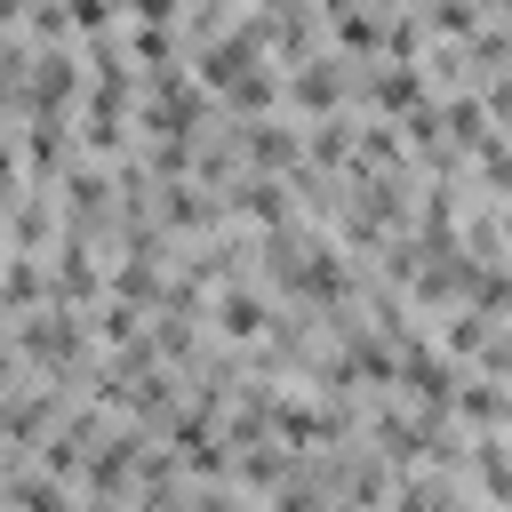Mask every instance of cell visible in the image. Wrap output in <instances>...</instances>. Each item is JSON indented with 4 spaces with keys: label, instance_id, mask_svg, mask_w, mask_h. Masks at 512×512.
Returning <instances> with one entry per match:
<instances>
[{
    "label": "cell",
    "instance_id": "obj_3",
    "mask_svg": "<svg viewBox=\"0 0 512 512\" xmlns=\"http://www.w3.org/2000/svg\"><path fill=\"white\" fill-rule=\"evenodd\" d=\"M368 96H376V112H392V120L408 112V120H416V112H424V72H416V64H384V72L368 80Z\"/></svg>",
    "mask_w": 512,
    "mask_h": 512
},
{
    "label": "cell",
    "instance_id": "obj_4",
    "mask_svg": "<svg viewBox=\"0 0 512 512\" xmlns=\"http://www.w3.org/2000/svg\"><path fill=\"white\" fill-rule=\"evenodd\" d=\"M48 288H56V304H88V296H96V264H88V248H80V240H72V248H56Z\"/></svg>",
    "mask_w": 512,
    "mask_h": 512
},
{
    "label": "cell",
    "instance_id": "obj_5",
    "mask_svg": "<svg viewBox=\"0 0 512 512\" xmlns=\"http://www.w3.org/2000/svg\"><path fill=\"white\" fill-rule=\"evenodd\" d=\"M248 160H256V168H264V176H272V168H288V160H296V136H288V128H272V120H264V128H248Z\"/></svg>",
    "mask_w": 512,
    "mask_h": 512
},
{
    "label": "cell",
    "instance_id": "obj_6",
    "mask_svg": "<svg viewBox=\"0 0 512 512\" xmlns=\"http://www.w3.org/2000/svg\"><path fill=\"white\" fill-rule=\"evenodd\" d=\"M168 48H176V32H168V24H136V32H128V56H136V64H152V72H176V64H168Z\"/></svg>",
    "mask_w": 512,
    "mask_h": 512
},
{
    "label": "cell",
    "instance_id": "obj_12",
    "mask_svg": "<svg viewBox=\"0 0 512 512\" xmlns=\"http://www.w3.org/2000/svg\"><path fill=\"white\" fill-rule=\"evenodd\" d=\"M256 8H296V0H256Z\"/></svg>",
    "mask_w": 512,
    "mask_h": 512
},
{
    "label": "cell",
    "instance_id": "obj_8",
    "mask_svg": "<svg viewBox=\"0 0 512 512\" xmlns=\"http://www.w3.org/2000/svg\"><path fill=\"white\" fill-rule=\"evenodd\" d=\"M384 32H392V24H376L368 8H344V16H336V40H344V48H360V56H368V48H384Z\"/></svg>",
    "mask_w": 512,
    "mask_h": 512
},
{
    "label": "cell",
    "instance_id": "obj_7",
    "mask_svg": "<svg viewBox=\"0 0 512 512\" xmlns=\"http://www.w3.org/2000/svg\"><path fill=\"white\" fill-rule=\"evenodd\" d=\"M288 96H296V104H320V112H328V104H336V96H344V80H336V72H328V64H304V72H296V80H288Z\"/></svg>",
    "mask_w": 512,
    "mask_h": 512
},
{
    "label": "cell",
    "instance_id": "obj_10",
    "mask_svg": "<svg viewBox=\"0 0 512 512\" xmlns=\"http://www.w3.org/2000/svg\"><path fill=\"white\" fill-rule=\"evenodd\" d=\"M64 24H72L80 40H104V32H112V0H64Z\"/></svg>",
    "mask_w": 512,
    "mask_h": 512
},
{
    "label": "cell",
    "instance_id": "obj_1",
    "mask_svg": "<svg viewBox=\"0 0 512 512\" xmlns=\"http://www.w3.org/2000/svg\"><path fill=\"white\" fill-rule=\"evenodd\" d=\"M96 496H120L128 480H136V432H104L96 440V456H88V472H80Z\"/></svg>",
    "mask_w": 512,
    "mask_h": 512
},
{
    "label": "cell",
    "instance_id": "obj_9",
    "mask_svg": "<svg viewBox=\"0 0 512 512\" xmlns=\"http://www.w3.org/2000/svg\"><path fill=\"white\" fill-rule=\"evenodd\" d=\"M472 24H480V0H432V32L472 40Z\"/></svg>",
    "mask_w": 512,
    "mask_h": 512
},
{
    "label": "cell",
    "instance_id": "obj_15",
    "mask_svg": "<svg viewBox=\"0 0 512 512\" xmlns=\"http://www.w3.org/2000/svg\"><path fill=\"white\" fill-rule=\"evenodd\" d=\"M104 512H112V504H104Z\"/></svg>",
    "mask_w": 512,
    "mask_h": 512
},
{
    "label": "cell",
    "instance_id": "obj_14",
    "mask_svg": "<svg viewBox=\"0 0 512 512\" xmlns=\"http://www.w3.org/2000/svg\"><path fill=\"white\" fill-rule=\"evenodd\" d=\"M504 248H512V216H504Z\"/></svg>",
    "mask_w": 512,
    "mask_h": 512
},
{
    "label": "cell",
    "instance_id": "obj_13",
    "mask_svg": "<svg viewBox=\"0 0 512 512\" xmlns=\"http://www.w3.org/2000/svg\"><path fill=\"white\" fill-rule=\"evenodd\" d=\"M480 8H512V0H480Z\"/></svg>",
    "mask_w": 512,
    "mask_h": 512
},
{
    "label": "cell",
    "instance_id": "obj_2",
    "mask_svg": "<svg viewBox=\"0 0 512 512\" xmlns=\"http://www.w3.org/2000/svg\"><path fill=\"white\" fill-rule=\"evenodd\" d=\"M216 328H224L232 344H256V336L272 328V304H264L256 288H224V296H216Z\"/></svg>",
    "mask_w": 512,
    "mask_h": 512
},
{
    "label": "cell",
    "instance_id": "obj_11",
    "mask_svg": "<svg viewBox=\"0 0 512 512\" xmlns=\"http://www.w3.org/2000/svg\"><path fill=\"white\" fill-rule=\"evenodd\" d=\"M320 8H328V16H344V8H360V0H320Z\"/></svg>",
    "mask_w": 512,
    "mask_h": 512
}]
</instances>
